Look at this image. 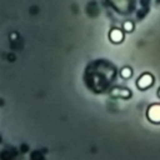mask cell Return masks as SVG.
<instances>
[{
  "mask_svg": "<svg viewBox=\"0 0 160 160\" xmlns=\"http://www.w3.org/2000/svg\"><path fill=\"white\" fill-rule=\"evenodd\" d=\"M121 76H122L124 79L130 78V76H131V69H130V68H124V69L121 70Z\"/></svg>",
  "mask_w": 160,
  "mask_h": 160,
  "instance_id": "277c9868",
  "label": "cell"
},
{
  "mask_svg": "<svg viewBox=\"0 0 160 160\" xmlns=\"http://www.w3.org/2000/svg\"><path fill=\"white\" fill-rule=\"evenodd\" d=\"M110 39L112 42H120L122 40V32L118 29H114L111 32H110Z\"/></svg>",
  "mask_w": 160,
  "mask_h": 160,
  "instance_id": "3957f363",
  "label": "cell"
},
{
  "mask_svg": "<svg viewBox=\"0 0 160 160\" xmlns=\"http://www.w3.org/2000/svg\"><path fill=\"white\" fill-rule=\"evenodd\" d=\"M132 29H134V25H132L131 21H125V22H124V30H126V31H132Z\"/></svg>",
  "mask_w": 160,
  "mask_h": 160,
  "instance_id": "5b68a950",
  "label": "cell"
},
{
  "mask_svg": "<svg viewBox=\"0 0 160 160\" xmlns=\"http://www.w3.org/2000/svg\"><path fill=\"white\" fill-rule=\"evenodd\" d=\"M158 95H159V96H160V90H159V92H158Z\"/></svg>",
  "mask_w": 160,
  "mask_h": 160,
  "instance_id": "8992f818",
  "label": "cell"
},
{
  "mask_svg": "<svg viewBox=\"0 0 160 160\" xmlns=\"http://www.w3.org/2000/svg\"><path fill=\"white\" fill-rule=\"evenodd\" d=\"M152 81H154L152 75L146 72V74H142V75L138 79L136 85H138V88H139V89L145 90V89H148V88H150V86L152 85Z\"/></svg>",
  "mask_w": 160,
  "mask_h": 160,
  "instance_id": "6da1fadb",
  "label": "cell"
},
{
  "mask_svg": "<svg viewBox=\"0 0 160 160\" xmlns=\"http://www.w3.org/2000/svg\"><path fill=\"white\" fill-rule=\"evenodd\" d=\"M148 119L151 122H160V105H151L148 109Z\"/></svg>",
  "mask_w": 160,
  "mask_h": 160,
  "instance_id": "7a4b0ae2",
  "label": "cell"
}]
</instances>
